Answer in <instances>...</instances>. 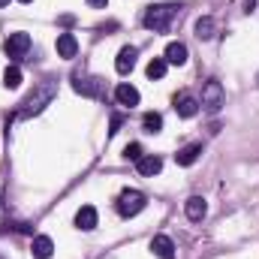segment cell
I'll return each mask as SVG.
<instances>
[{
	"mask_svg": "<svg viewBox=\"0 0 259 259\" xmlns=\"http://www.w3.org/2000/svg\"><path fill=\"white\" fill-rule=\"evenodd\" d=\"M55 94H58V81H55V78H46V81L36 88V94H30V97H27V103H24V109H21V118L39 115V112L55 100Z\"/></svg>",
	"mask_w": 259,
	"mask_h": 259,
	"instance_id": "cell-1",
	"label": "cell"
},
{
	"mask_svg": "<svg viewBox=\"0 0 259 259\" xmlns=\"http://www.w3.org/2000/svg\"><path fill=\"white\" fill-rule=\"evenodd\" d=\"M175 12H178V6H175V3L148 6V12H145V27H148V30H157V33H163V30H169V24H172Z\"/></svg>",
	"mask_w": 259,
	"mask_h": 259,
	"instance_id": "cell-2",
	"label": "cell"
},
{
	"mask_svg": "<svg viewBox=\"0 0 259 259\" xmlns=\"http://www.w3.org/2000/svg\"><path fill=\"white\" fill-rule=\"evenodd\" d=\"M226 103V91H223V84L220 81H205V88H202V103L199 106H205L208 112H220V106Z\"/></svg>",
	"mask_w": 259,
	"mask_h": 259,
	"instance_id": "cell-3",
	"label": "cell"
},
{
	"mask_svg": "<svg viewBox=\"0 0 259 259\" xmlns=\"http://www.w3.org/2000/svg\"><path fill=\"white\" fill-rule=\"evenodd\" d=\"M142 208H145V193H139V190H124V193L118 196V214H121V217H136Z\"/></svg>",
	"mask_w": 259,
	"mask_h": 259,
	"instance_id": "cell-4",
	"label": "cell"
},
{
	"mask_svg": "<svg viewBox=\"0 0 259 259\" xmlns=\"http://www.w3.org/2000/svg\"><path fill=\"white\" fill-rule=\"evenodd\" d=\"M27 49H30V36H27L24 30H15V33H9V39L3 42V52H6L12 61L24 58V55H27Z\"/></svg>",
	"mask_w": 259,
	"mask_h": 259,
	"instance_id": "cell-5",
	"label": "cell"
},
{
	"mask_svg": "<svg viewBox=\"0 0 259 259\" xmlns=\"http://www.w3.org/2000/svg\"><path fill=\"white\" fill-rule=\"evenodd\" d=\"M72 88L75 94H84V97H103V81L100 78H84V75H72Z\"/></svg>",
	"mask_w": 259,
	"mask_h": 259,
	"instance_id": "cell-6",
	"label": "cell"
},
{
	"mask_svg": "<svg viewBox=\"0 0 259 259\" xmlns=\"http://www.w3.org/2000/svg\"><path fill=\"white\" fill-rule=\"evenodd\" d=\"M151 250H154V256H160V259H175V244H172L169 235H154L151 238Z\"/></svg>",
	"mask_w": 259,
	"mask_h": 259,
	"instance_id": "cell-7",
	"label": "cell"
},
{
	"mask_svg": "<svg viewBox=\"0 0 259 259\" xmlns=\"http://www.w3.org/2000/svg\"><path fill=\"white\" fill-rule=\"evenodd\" d=\"M175 112L181 118H193L196 112H199V100H196L193 94H178L175 97Z\"/></svg>",
	"mask_w": 259,
	"mask_h": 259,
	"instance_id": "cell-8",
	"label": "cell"
},
{
	"mask_svg": "<svg viewBox=\"0 0 259 259\" xmlns=\"http://www.w3.org/2000/svg\"><path fill=\"white\" fill-rule=\"evenodd\" d=\"M136 49L133 46H124L121 52H118V61H115V69L121 72V75H127V72H133V66H136Z\"/></svg>",
	"mask_w": 259,
	"mask_h": 259,
	"instance_id": "cell-9",
	"label": "cell"
},
{
	"mask_svg": "<svg viewBox=\"0 0 259 259\" xmlns=\"http://www.w3.org/2000/svg\"><path fill=\"white\" fill-rule=\"evenodd\" d=\"M163 58H166V64H172V66H184L187 64V46L184 42H169Z\"/></svg>",
	"mask_w": 259,
	"mask_h": 259,
	"instance_id": "cell-10",
	"label": "cell"
},
{
	"mask_svg": "<svg viewBox=\"0 0 259 259\" xmlns=\"http://www.w3.org/2000/svg\"><path fill=\"white\" fill-rule=\"evenodd\" d=\"M75 226L84 229V232H91V229L97 226V208H94V205H81L78 214H75Z\"/></svg>",
	"mask_w": 259,
	"mask_h": 259,
	"instance_id": "cell-11",
	"label": "cell"
},
{
	"mask_svg": "<svg viewBox=\"0 0 259 259\" xmlns=\"http://www.w3.org/2000/svg\"><path fill=\"white\" fill-rule=\"evenodd\" d=\"M184 211H187V217H190L193 223H199V220L208 214V205H205V199H202V196H190V199L184 202Z\"/></svg>",
	"mask_w": 259,
	"mask_h": 259,
	"instance_id": "cell-12",
	"label": "cell"
},
{
	"mask_svg": "<svg viewBox=\"0 0 259 259\" xmlns=\"http://www.w3.org/2000/svg\"><path fill=\"white\" fill-rule=\"evenodd\" d=\"M30 253H33L36 259H49L52 253H55V241H52L49 235H36L33 244H30Z\"/></svg>",
	"mask_w": 259,
	"mask_h": 259,
	"instance_id": "cell-13",
	"label": "cell"
},
{
	"mask_svg": "<svg viewBox=\"0 0 259 259\" xmlns=\"http://www.w3.org/2000/svg\"><path fill=\"white\" fill-rule=\"evenodd\" d=\"M58 55L66 58V61L78 55V39H75L72 33H61V36H58Z\"/></svg>",
	"mask_w": 259,
	"mask_h": 259,
	"instance_id": "cell-14",
	"label": "cell"
},
{
	"mask_svg": "<svg viewBox=\"0 0 259 259\" xmlns=\"http://www.w3.org/2000/svg\"><path fill=\"white\" fill-rule=\"evenodd\" d=\"M136 166H139V175L151 178V175H157V172L163 169V160H160L157 154H148V157H142V160H139Z\"/></svg>",
	"mask_w": 259,
	"mask_h": 259,
	"instance_id": "cell-15",
	"label": "cell"
},
{
	"mask_svg": "<svg viewBox=\"0 0 259 259\" xmlns=\"http://www.w3.org/2000/svg\"><path fill=\"white\" fill-rule=\"evenodd\" d=\"M115 97H118V103L121 106H139V91L133 88V84H118V91H115Z\"/></svg>",
	"mask_w": 259,
	"mask_h": 259,
	"instance_id": "cell-16",
	"label": "cell"
},
{
	"mask_svg": "<svg viewBox=\"0 0 259 259\" xmlns=\"http://www.w3.org/2000/svg\"><path fill=\"white\" fill-rule=\"evenodd\" d=\"M199 154H202V145H187L175 154V160H178V166H193L199 160Z\"/></svg>",
	"mask_w": 259,
	"mask_h": 259,
	"instance_id": "cell-17",
	"label": "cell"
},
{
	"mask_svg": "<svg viewBox=\"0 0 259 259\" xmlns=\"http://www.w3.org/2000/svg\"><path fill=\"white\" fill-rule=\"evenodd\" d=\"M196 36H199V39H211V36H214V18H211V15H202V18L196 21Z\"/></svg>",
	"mask_w": 259,
	"mask_h": 259,
	"instance_id": "cell-18",
	"label": "cell"
},
{
	"mask_svg": "<svg viewBox=\"0 0 259 259\" xmlns=\"http://www.w3.org/2000/svg\"><path fill=\"white\" fill-rule=\"evenodd\" d=\"M3 84H6L9 91H15V88L21 84V69H18V66H6V72H3Z\"/></svg>",
	"mask_w": 259,
	"mask_h": 259,
	"instance_id": "cell-19",
	"label": "cell"
},
{
	"mask_svg": "<svg viewBox=\"0 0 259 259\" xmlns=\"http://www.w3.org/2000/svg\"><path fill=\"white\" fill-rule=\"evenodd\" d=\"M142 127L148 130V133H160V130H163V118H160L157 112H148V115L142 118Z\"/></svg>",
	"mask_w": 259,
	"mask_h": 259,
	"instance_id": "cell-20",
	"label": "cell"
},
{
	"mask_svg": "<svg viewBox=\"0 0 259 259\" xmlns=\"http://www.w3.org/2000/svg\"><path fill=\"white\" fill-rule=\"evenodd\" d=\"M166 58H154L151 64H148V78H163L166 75Z\"/></svg>",
	"mask_w": 259,
	"mask_h": 259,
	"instance_id": "cell-21",
	"label": "cell"
},
{
	"mask_svg": "<svg viewBox=\"0 0 259 259\" xmlns=\"http://www.w3.org/2000/svg\"><path fill=\"white\" fill-rule=\"evenodd\" d=\"M124 157H127V160H133V163H139V160L145 157V154H142V145H139V142L127 145V148H124Z\"/></svg>",
	"mask_w": 259,
	"mask_h": 259,
	"instance_id": "cell-22",
	"label": "cell"
},
{
	"mask_svg": "<svg viewBox=\"0 0 259 259\" xmlns=\"http://www.w3.org/2000/svg\"><path fill=\"white\" fill-rule=\"evenodd\" d=\"M121 124H124V121H121V115H115V118H112V130H109V136H115V133H118V127H121Z\"/></svg>",
	"mask_w": 259,
	"mask_h": 259,
	"instance_id": "cell-23",
	"label": "cell"
},
{
	"mask_svg": "<svg viewBox=\"0 0 259 259\" xmlns=\"http://www.w3.org/2000/svg\"><path fill=\"white\" fill-rule=\"evenodd\" d=\"M88 6H97V9H106V6H109V0H88Z\"/></svg>",
	"mask_w": 259,
	"mask_h": 259,
	"instance_id": "cell-24",
	"label": "cell"
},
{
	"mask_svg": "<svg viewBox=\"0 0 259 259\" xmlns=\"http://www.w3.org/2000/svg\"><path fill=\"white\" fill-rule=\"evenodd\" d=\"M6 3H9V0H0V6H6Z\"/></svg>",
	"mask_w": 259,
	"mask_h": 259,
	"instance_id": "cell-25",
	"label": "cell"
},
{
	"mask_svg": "<svg viewBox=\"0 0 259 259\" xmlns=\"http://www.w3.org/2000/svg\"><path fill=\"white\" fill-rule=\"evenodd\" d=\"M18 3H33V0H18Z\"/></svg>",
	"mask_w": 259,
	"mask_h": 259,
	"instance_id": "cell-26",
	"label": "cell"
}]
</instances>
